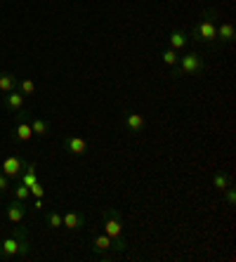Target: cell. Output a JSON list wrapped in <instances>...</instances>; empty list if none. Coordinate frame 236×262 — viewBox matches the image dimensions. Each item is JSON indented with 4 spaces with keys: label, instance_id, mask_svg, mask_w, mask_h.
<instances>
[{
    "label": "cell",
    "instance_id": "cell-1",
    "mask_svg": "<svg viewBox=\"0 0 236 262\" xmlns=\"http://www.w3.org/2000/svg\"><path fill=\"white\" fill-rule=\"evenodd\" d=\"M218 10L215 7H208L206 12L201 14V19L194 24L191 33H189V40H194L199 45H215L218 38H215V29H218Z\"/></svg>",
    "mask_w": 236,
    "mask_h": 262
},
{
    "label": "cell",
    "instance_id": "cell-2",
    "mask_svg": "<svg viewBox=\"0 0 236 262\" xmlns=\"http://www.w3.org/2000/svg\"><path fill=\"white\" fill-rule=\"evenodd\" d=\"M31 244L22 229H14V236H7L0 241V260H12V257H29Z\"/></svg>",
    "mask_w": 236,
    "mask_h": 262
},
{
    "label": "cell",
    "instance_id": "cell-3",
    "mask_svg": "<svg viewBox=\"0 0 236 262\" xmlns=\"http://www.w3.org/2000/svg\"><path fill=\"white\" fill-rule=\"evenodd\" d=\"M206 69V61H203V57L199 55V52H187V55H182L180 59H177V64L173 67V78H182V76H196V73H201Z\"/></svg>",
    "mask_w": 236,
    "mask_h": 262
},
{
    "label": "cell",
    "instance_id": "cell-4",
    "mask_svg": "<svg viewBox=\"0 0 236 262\" xmlns=\"http://www.w3.org/2000/svg\"><path fill=\"white\" fill-rule=\"evenodd\" d=\"M104 217V234L111 238H118L123 236V215L121 210H116V208H106L102 213Z\"/></svg>",
    "mask_w": 236,
    "mask_h": 262
},
{
    "label": "cell",
    "instance_id": "cell-5",
    "mask_svg": "<svg viewBox=\"0 0 236 262\" xmlns=\"http://www.w3.org/2000/svg\"><path fill=\"white\" fill-rule=\"evenodd\" d=\"M61 146H64V151L71 154V156H85V154L90 151V144L85 137H78V135H67L64 140H61Z\"/></svg>",
    "mask_w": 236,
    "mask_h": 262
},
{
    "label": "cell",
    "instance_id": "cell-6",
    "mask_svg": "<svg viewBox=\"0 0 236 262\" xmlns=\"http://www.w3.org/2000/svg\"><path fill=\"white\" fill-rule=\"evenodd\" d=\"M10 137H12V142H29L31 137H33V130H31V121H29V116H26V114H22V111H19L17 114V125H14L12 128V135H10Z\"/></svg>",
    "mask_w": 236,
    "mask_h": 262
},
{
    "label": "cell",
    "instance_id": "cell-7",
    "mask_svg": "<svg viewBox=\"0 0 236 262\" xmlns=\"http://www.w3.org/2000/svg\"><path fill=\"white\" fill-rule=\"evenodd\" d=\"M24 165H26V161L22 159V156H17V154H12V156H5V159H3V163H0V170L5 172L10 180H17L19 172L24 170Z\"/></svg>",
    "mask_w": 236,
    "mask_h": 262
},
{
    "label": "cell",
    "instance_id": "cell-8",
    "mask_svg": "<svg viewBox=\"0 0 236 262\" xmlns=\"http://www.w3.org/2000/svg\"><path fill=\"white\" fill-rule=\"evenodd\" d=\"M85 225H88V217H85V213H78V210H69V213L61 215V227H64V229H69V232H80Z\"/></svg>",
    "mask_w": 236,
    "mask_h": 262
},
{
    "label": "cell",
    "instance_id": "cell-9",
    "mask_svg": "<svg viewBox=\"0 0 236 262\" xmlns=\"http://www.w3.org/2000/svg\"><path fill=\"white\" fill-rule=\"evenodd\" d=\"M3 106L7 111H12V114H19V111H24V104H26V97L22 95L19 90H12V92H5L3 95Z\"/></svg>",
    "mask_w": 236,
    "mask_h": 262
},
{
    "label": "cell",
    "instance_id": "cell-10",
    "mask_svg": "<svg viewBox=\"0 0 236 262\" xmlns=\"http://www.w3.org/2000/svg\"><path fill=\"white\" fill-rule=\"evenodd\" d=\"M121 121H123V125H125L130 133H142V130H144V125H146L144 116H142V114H137V111H130V109L123 111Z\"/></svg>",
    "mask_w": 236,
    "mask_h": 262
},
{
    "label": "cell",
    "instance_id": "cell-11",
    "mask_svg": "<svg viewBox=\"0 0 236 262\" xmlns=\"http://www.w3.org/2000/svg\"><path fill=\"white\" fill-rule=\"evenodd\" d=\"M111 236H106V234H95V236L90 238V246H92V250L95 253H99V255L106 260L109 257V253H111Z\"/></svg>",
    "mask_w": 236,
    "mask_h": 262
},
{
    "label": "cell",
    "instance_id": "cell-12",
    "mask_svg": "<svg viewBox=\"0 0 236 262\" xmlns=\"http://www.w3.org/2000/svg\"><path fill=\"white\" fill-rule=\"evenodd\" d=\"M215 38H218V43H227L231 45L236 40V29L231 21H220L218 29H215Z\"/></svg>",
    "mask_w": 236,
    "mask_h": 262
},
{
    "label": "cell",
    "instance_id": "cell-13",
    "mask_svg": "<svg viewBox=\"0 0 236 262\" xmlns=\"http://www.w3.org/2000/svg\"><path fill=\"white\" fill-rule=\"evenodd\" d=\"M5 215H7V220H10L12 225H19V222L26 217V203H24V201H17V199H14V201L7 206V213H5Z\"/></svg>",
    "mask_w": 236,
    "mask_h": 262
},
{
    "label": "cell",
    "instance_id": "cell-14",
    "mask_svg": "<svg viewBox=\"0 0 236 262\" xmlns=\"http://www.w3.org/2000/svg\"><path fill=\"white\" fill-rule=\"evenodd\" d=\"M17 182L26 184V187H33V184L38 182V172H36V163H26L24 165V170L19 172L17 177Z\"/></svg>",
    "mask_w": 236,
    "mask_h": 262
},
{
    "label": "cell",
    "instance_id": "cell-15",
    "mask_svg": "<svg viewBox=\"0 0 236 262\" xmlns=\"http://www.w3.org/2000/svg\"><path fill=\"white\" fill-rule=\"evenodd\" d=\"M168 43H170V48L173 50H184L189 45V33H184L182 29H175L173 33H170Z\"/></svg>",
    "mask_w": 236,
    "mask_h": 262
},
{
    "label": "cell",
    "instance_id": "cell-16",
    "mask_svg": "<svg viewBox=\"0 0 236 262\" xmlns=\"http://www.w3.org/2000/svg\"><path fill=\"white\" fill-rule=\"evenodd\" d=\"M17 83H19V78L14 76V73L0 71V92H3V95H5V92L17 90Z\"/></svg>",
    "mask_w": 236,
    "mask_h": 262
},
{
    "label": "cell",
    "instance_id": "cell-17",
    "mask_svg": "<svg viewBox=\"0 0 236 262\" xmlns=\"http://www.w3.org/2000/svg\"><path fill=\"white\" fill-rule=\"evenodd\" d=\"M31 130H33V135H36V137H48V135H50V121H48V118L36 116L33 121H31Z\"/></svg>",
    "mask_w": 236,
    "mask_h": 262
},
{
    "label": "cell",
    "instance_id": "cell-18",
    "mask_svg": "<svg viewBox=\"0 0 236 262\" xmlns=\"http://www.w3.org/2000/svg\"><path fill=\"white\" fill-rule=\"evenodd\" d=\"M227 187H231V177L227 175V172H222V170H218L215 175H212V189H218L220 194H222Z\"/></svg>",
    "mask_w": 236,
    "mask_h": 262
},
{
    "label": "cell",
    "instance_id": "cell-19",
    "mask_svg": "<svg viewBox=\"0 0 236 262\" xmlns=\"http://www.w3.org/2000/svg\"><path fill=\"white\" fill-rule=\"evenodd\" d=\"M177 59H180V55H177V50H173V48H165L163 52H161V61H163L165 67H175Z\"/></svg>",
    "mask_w": 236,
    "mask_h": 262
},
{
    "label": "cell",
    "instance_id": "cell-20",
    "mask_svg": "<svg viewBox=\"0 0 236 262\" xmlns=\"http://www.w3.org/2000/svg\"><path fill=\"white\" fill-rule=\"evenodd\" d=\"M17 90L22 92V95H33V92H36V83H33V80L31 78H19V83H17Z\"/></svg>",
    "mask_w": 236,
    "mask_h": 262
},
{
    "label": "cell",
    "instance_id": "cell-21",
    "mask_svg": "<svg viewBox=\"0 0 236 262\" xmlns=\"http://www.w3.org/2000/svg\"><path fill=\"white\" fill-rule=\"evenodd\" d=\"M45 225H48L50 229H59L61 227V213H57V210L45 213Z\"/></svg>",
    "mask_w": 236,
    "mask_h": 262
},
{
    "label": "cell",
    "instance_id": "cell-22",
    "mask_svg": "<svg viewBox=\"0 0 236 262\" xmlns=\"http://www.w3.org/2000/svg\"><path fill=\"white\" fill-rule=\"evenodd\" d=\"M29 196H31L29 187H26V184H22V182H17V187H14V199L26 203V201H29Z\"/></svg>",
    "mask_w": 236,
    "mask_h": 262
},
{
    "label": "cell",
    "instance_id": "cell-23",
    "mask_svg": "<svg viewBox=\"0 0 236 262\" xmlns=\"http://www.w3.org/2000/svg\"><path fill=\"white\" fill-rule=\"evenodd\" d=\"M114 244H111V250H116V253H123V250H127V241L125 236H118V238H111Z\"/></svg>",
    "mask_w": 236,
    "mask_h": 262
},
{
    "label": "cell",
    "instance_id": "cell-24",
    "mask_svg": "<svg viewBox=\"0 0 236 262\" xmlns=\"http://www.w3.org/2000/svg\"><path fill=\"white\" fill-rule=\"evenodd\" d=\"M222 194H224V201H227V206L234 208V206H236V191L231 189V187H227V189H224Z\"/></svg>",
    "mask_w": 236,
    "mask_h": 262
},
{
    "label": "cell",
    "instance_id": "cell-25",
    "mask_svg": "<svg viewBox=\"0 0 236 262\" xmlns=\"http://www.w3.org/2000/svg\"><path fill=\"white\" fill-rule=\"evenodd\" d=\"M29 191H31V196H36V199H42V196H45V187H42L40 182H36L33 187H29Z\"/></svg>",
    "mask_w": 236,
    "mask_h": 262
},
{
    "label": "cell",
    "instance_id": "cell-26",
    "mask_svg": "<svg viewBox=\"0 0 236 262\" xmlns=\"http://www.w3.org/2000/svg\"><path fill=\"white\" fill-rule=\"evenodd\" d=\"M10 182H12V180H10V177H7L5 172L0 170V194H5V191L10 189Z\"/></svg>",
    "mask_w": 236,
    "mask_h": 262
},
{
    "label": "cell",
    "instance_id": "cell-27",
    "mask_svg": "<svg viewBox=\"0 0 236 262\" xmlns=\"http://www.w3.org/2000/svg\"><path fill=\"white\" fill-rule=\"evenodd\" d=\"M33 208H38V210H40V208H42V199H36V203H33Z\"/></svg>",
    "mask_w": 236,
    "mask_h": 262
}]
</instances>
